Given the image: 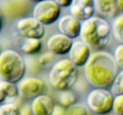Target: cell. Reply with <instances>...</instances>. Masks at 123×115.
Instances as JSON below:
<instances>
[{"label":"cell","mask_w":123,"mask_h":115,"mask_svg":"<svg viewBox=\"0 0 123 115\" xmlns=\"http://www.w3.org/2000/svg\"><path fill=\"white\" fill-rule=\"evenodd\" d=\"M112 111L116 115H123V94L114 97Z\"/></svg>","instance_id":"d4e9b609"},{"label":"cell","mask_w":123,"mask_h":115,"mask_svg":"<svg viewBox=\"0 0 123 115\" xmlns=\"http://www.w3.org/2000/svg\"><path fill=\"white\" fill-rule=\"evenodd\" d=\"M77 68L69 59L58 61L49 71V81L50 85L60 92L70 89L78 79Z\"/></svg>","instance_id":"3957f363"},{"label":"cell","mask_w":123,"mask_h":115,"mask_svg":"<svg viewBox=\"0 0 123 115\" xmlns=\"http://www.w3.org/2000/svg\"><path fill=\"white\" fill-rule=\"evenodd\" d=\"M61 8L54 0H43L34 6L32 16L44 26L51 25L60 18Z\"/></svg>","instance_id":"8992f818"},{"label":"cell","mask_w":123,"mask_h":115,"mask_svg":"<svg viewBox=\"0 0 123 115\" xmlns=\"http://www.w3.org/2000/svg\"><path fill=\"white\" fill-rule=\"evenodd\" d=\"M30 105L33 115H52L55 104L50 96L43 93L32 99Z\"/></svg>","instance_id":"5bb4252c"},{"label":"cell","mask_w":123,"mask_h":115,"mask_svg":"<svg viewBox=\"0 0 123 115\" xmlns=\"http://www.w3.org/2000/svg\"><path fill=\"white\" fill-rule=\"evenodd\" d=\"M91 49L81 40L74 41L68 53V59L77 67H84L91 57Z\"/></svg>","instance_id":"30bf717a"},{"label":"cell","mask_w":123,"mask_h":115,"mask_svg":"<svg viewBox=\"0 0 123 115\" xmlns=\"http://www.w3.org/2000/svg\"><path fill=\"white\" fill-rule=\"evenodd\" d=\"M66 109L61 106L60 104L55 105L52 115H65Z\"/></svg>","instance_id":"484cf974"},{"label":"cell","mask_w":123,"mask_h":115,"mask_svg":"<svg viewBox=\"0 0 123 115\" xmlns=\"http://www.w3.org/2000/svg\"><path fill=\"white\" fill-rule=\"evenodd\" d=\"M84 68L88 83L94 87L106 89L110 88L119 69L114 56L103 50L91 54Z\"/></svg>","instance_id":"6da1fadb"},{"label":"cell","mask_w":123,"mask_h":115,"mask_svg":"<svg viewBox=\"0 0 123 115\" xmlns=\"http://www.w3.org/2000/svg\"><path fill=\"white\" fill-rule=\"evenodd\" d=\"M0 115H20V109L14 103L1 105Z\"/></svg>","instance_id":"7402d4cb"},{"label":"cell","mask_w":123,"mask_h":115,"mask_svg":"<svg viewBox=\"0 0 123 115\" xmlns=\"http://www.w3.org/2000/svg\"><path fill=\"white\" fill-rule=\"evenodd\" d=\"M72 39L61 33L55 34L48 38L46 46L54 55L62 56L68 53L73 44Z\"/></svg>","instance_id":"7c38bea8"},{"label":"cell","mask_w":123,"mask_h":115,"mask_svg":"<svg viewBox=\"0 0 123 115\" xmlns=\"http://www.w3.org/2000/svg\"><path fill=\"white\" fill-rule=\"evenodd\" d=\"M31 0H5L1 6V10L6 17L10 19H20L27 16L32 11Z\"/></svg>","instance_id":"52a82bcc"},{"label":"cell","mask_w":123,"mask_h":115,"mask_svg":"<svg viewBox=\"0 0 123 115\" xmlns=\"http://www.w3.org/2000/svg\"><path fill=\"white\" fill-rule=\"evenodd\" d=\"M114 97L108 89L95 87L88 94L86 104L94 113L97 115H108L112 111Z\"/></svg>","instance_id":"5b68a950"},{"label":"cell","mask_w":123,"mask_h":115,"mask_svg":"<svg viewBox=\"0 0 123 115\" xmlns=\"http://www.w3.org/2000/svg\"><path fill=\"white\" fill-rule=\"evenodd\" d=\"M16 28L23 38L42 40L45 35L44 25L33 16H26L19 19Z\"/></svg>","instance_id":"ba28073f"},{"label":"cell","mask_w":123,"mask_h":115,"mask_svg":"<svg viewBox=\"0 0 123 115\" xmlns=\"http://www.w3.org/2000/svg\"><path fill=\"white\" fill-rule=\"evenodd\" d=\"M111 32V26L105 19L94 16L82 22L79 37L91 49H101L109 43Z\"/></svg>","instance_id":"7a4b0ae2"},{"label":"cell","mask_w":123,"mask_h":115,"mask_svg":"<svg viewBox=\"0 0 123 115\" xmlns=\"http://www.w3.org/2000/svg\"><path fill=\"white\" fill-rule=\"evenodd\" d=\"M18 83L19 96L25 99H32L43 94L46 87L43 80L34 77L23 79Z\"/></svg>","instance_id":"9c48e42d"},{"label":"cell","mask_w":123,"mask_h":115,"mask_svg":"<svg viewBox=\"0 0 123 115\" xmlns=\"http://www.w3.org/2000/svg\"><path fill=\"white\" fill-rule=\"evenodd\" d=\"M61 8L69 7L73 0H54Z\"/></svg>","instance_id":"4316f807"},{"label":"cell","mask_w":123,"mask_h":115,"mask_svg":"<svg viewBox=\"0 0 123 115\" xmlns=\"http://www.w3.org/2000/svg\"><path fill=\"white\" fill-rule=\"evenodd\" d=\"M96 12L101 16L114 18L117 16L118 9L117 0H94Z\"/></svg>","instance_id":"2e32d148"},{"label":"cell","mask_w":123,"mask_h":115,"mask_svg":"<svg viewBox=\"0 0 123 115\" xmlns=\"http://www.w3.org/2000/svg\"><path fill=\"white\" fill-rule=\"evenodd\" d=\"M111 31L114 38L120 44H123V13L115 17L113 20Z\"/></svg>","instance_id":"ac0fdd59"},{"label":"cell","mask_w":123,"mask_h":115,"mask_svg":"<svg viewBox=\"0 0 123 115\" xmlns=\"http://www.w3.org/2000/svg\"><path fill=\"white\" fill-rule=\"evenodd\" d=\"M109 89L114 96L123 94V70L118 71Z\"/></svg>","instance_id":"ffe728a7"},{"label":"cell","mask_w":123,"mask_h":115,"mask_svg":"<svg viewBox=\"0 0 123 115\" xmlns=\"http://www.w3.org/2000/svg\"><path fill=\"white\" fill-rule=\"evenodd\" d=\"M118 9L123 13V0H117Z\"/></svg>","instance_id":"f1b7e54d"},{"label":"cell","mask_w":123,"mask_h":115,"mask_svg":"<svg viewBox=\"0 0 123 115\" xmlns=\"http://www.w3.org/2000/svg\"><path fill=\"white\" fill-rule=\"evenodd\" d=\"M55 56L50 52L48 51L41 55L38 58V63L41 66L49 65L50 63H53L55 60Z\"/></svg>","instance_id":"603a6c76"},{"label":"cell","mask_w":123,"mask_h":115,"mask_svg":"<svg viewBox=\"0 0 123 115\" xmlns=\"http://www.w3.org/2000/svg\"><path fill=\"white\" fill-rule=\"evenodd\" d=\"M3 16H4L2 14V12L0 9V32L2 28V26H3Z\"/></svg>","instance_id":"f546056e"},{"label":"cell","mask_w":123,"mask_h":115,"mask_svg":"<svg viewBox=\"0 0 123 115\" xmlns=\"http://www.w3.org/2000/svg\"><path fill=\"white\" fill-rule=\"evenodd\" d=\"M69 11L70 14L79 20L85 21L94 16V0H73Z\"/></svg>","instance_id":"4fadbf2b"},{"label":"cell","mask_w":123,"mask_h":115,"mask_svg":"<svg viewBox=\"0 0 123 115\" xmlns=\"http://www.w3.org/2000/svg\"><path fill=\"white\" fill-rule=\"evenodd\" d=\"M58 29L60 33L73 40L80 36L82 22L72 14H67L58 20Z\"/></svg>","instance_id":"8fae6325"},{"label":"cell","mask_w":123,"mask_h":115,"mask_svg":"<svg viewBox=\"0 0 123 115\" xmlns=\"http://www.w3.org/2000/svg\"><path fill=\"white\" fill-rule=\"evenodd\" d=\"M26 63L20 53L13 49L3 50L0 54V77L18 84L25 76Z\"/></svg>","instance_id":"277c9868"},{"label":"cell","mask_w":123,"mask_h":115,"mask_svg":"<svg viewBox=\"0 0 123 115\" xmlns=\"http://www.w3.org/2000/svg\"><path fill=\"white\" fill-rule=\"evenodd\" d=\"M31 1H33V2H39V1H43V0H31Z\"/></svg>","instance_id":"4dcf8cb0"},{"label":"cell","mask_w":123,"mask_h":115,"mask_svg":"<svg viewBox=\"0 0 123 115\" xmlns=\"http://www.w3.org/2000/svg\"><path fill=\"white\" fill-rule=\"evenodd\" d=\"M20 115H33L31 105H25L20 109Z\"/></svg>","instance_id":"83f0119b"},{"label":"cell","mask_w":123,"mask_h":115,"mask_svg":"<svg viewBox=\"0 0 123 115\" xmlns=\"http://www.w3.org/2000/svg\"><path fill=\"white\" fill-rule=\"evenodd\" d=\"M114 57L120 70H123V44H120L114 50Z\"/></svg>","instance_id":"cb8c5ba5"},{"label":"cell","mask_w":123,"mask_h":115,"mask_svg":"<svg viewBox=\"0 0 123 115\" xmlns=\"http://www.w3.org/2000/svg\"><path fill=\"white\" fill-rule=\"evenodd\" d=\"M2 52V46H1V43H0V54L1 53V52Z\"/></svg>","instance_id":"1f68e13d"},{"label":"cell","mask_w":123,"mask_h":115,"mask_svg":"<svg viewBox=\"0 0 123 115\" xmlns=\"http://www.w3.org/2000/svg\"><path fill=\"white\" fill-rule=\"evenodd\" d=\"M19 96L17 84L3 80L0 81V105L14 103Z\"/></svg>","instance_id":"9a60e30c"},{"label":"cell","mask_w":123,"mask_h":115,"mask_svg":"<svg viewBox=\"0 0 123 115\" xmlns=\"http://www.w3.org/2000/svg\"><path fill=\"white\" fill-rule=\"evenodd\" d=\"M88 110L84 104L76 103L66 109L65 115H88Z\"/></svg>","instance_id":"44dd1931"},{"label":"cell","mask_w":123,"mask_h":115,"mask_svg":"<svg viewBox=\"0 0 123 115\" xmlns=\"http://www.w3.org/2000/svg\"><path fill=\"white\" fill-rule=\"evenodd\" d=\"M42 41L36 38H24V40L20 46L22 52L28 55H34L38 53L42 50Z\"/></svg>","instance_id":"e0dca14e"},{"label":"cell","mask_w":123,"mask_h":115,"mask_svg":"<svg viewBox=\"0 0 123 115\" xmlns=\"http://www.w3.org/2000/svg\"><path fill=\"white\" fill-rule=\"evenodd\" d=\"M78 97L76 93L70 89L61 91L58 97L59 104L67 109L77 103Z\"/></svg>","instance_id":"d6986e66"}]
</instances>
